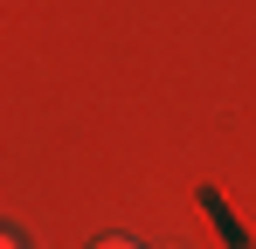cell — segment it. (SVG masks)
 <instances>
[{
    "mask_svg": "<svg viewBox=\"0 0 256 249\" xmlns=\"http://www.w3.org/2000/svg\"><path fill=\"white\" fill-rule=\"evenodd\" d=\"M97 249H138V242H125V236H104V242H97Z\"/></svg>",
    "mask_w": 256,
    "mask_h": 249,
    "instance_id": "6da1fadb",
    "label": "cell"
},
{
    "mask_svg": "<svg viewBox=\"0 0 256 249\" xmlns=\"http://www.w3.org/2000/svg\"><path fill=\"white\" fill-rule=\"evenodd\" d=\"M0 249H21V242H14V236H7V228H0Z\"/></svg>",
    "mask_w": 256,
    "mask_h": 249,
    "instance_id": "7a4b0ae2",
    "label": "cell"
}]
</instances>
